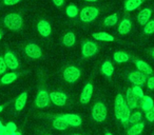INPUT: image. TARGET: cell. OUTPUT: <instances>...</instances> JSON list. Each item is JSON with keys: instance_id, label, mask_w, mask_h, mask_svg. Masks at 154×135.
Wrapping results in <instances>:
<instances>
[{"instance_id": "cell-1", "label": "cell", "mask_w": 154, "mask_h": 135, "mask_svg": "<svg viewBox=\"0 0 154 135\" xmlns=\"http://www.w3.org/2000/svg\"><path fill=\"white\" fill-rule=\"evenodd\" d=\"M114 112L117 119H119L122 124H126L129 121V118L131 115V111L127 106L126 99L124 98L122 94H117L115 98V106H114Z\"/></svg>"}, {"instance_id": "cell-2", "label": "cell", "mask_w": 154, "mask_h": 135, "mask_svg": "<svg viewBox=\"0 0 154 135\" xmlns=\"http://www.w3.org/2000/svg\"><path fill=\"white\" fill-rule=\"evenodd\" d=\"M3 22H5V26L12 31H18V30H20L22 26L21 16L16 13H11V14H9V15H7L5 17Z\"/></svg>"}, {"instance_id": "cell-3", "label": "cell", "mask_w": 154, "mask_h": 135, "mask_svg": "<svg viewBox=\"0 0 154 135\" xmlns=\"http://www.w3.org/2000/svg\"><path fill=\"white\" fill-rule=\"evenodd\" d=\"M92 117L95 121L97 122H103L107 118V107H106L105 103H96L92 108Z\"/></svg>"}, {"instance_id": "cell-4", "label": "cell", "mask_w": 154, "mask_h": 135, "mask_svg": "<svg viewBox=\"0 0 154 135\" xmlns=\"http://www.w3.org/2000/svg\"><path fill=\"white\" fill-rule=\"evenodd\" d=\"M98 14H99V11L97 8L86 7L82 10L79 16H80V19H82L84 22H92L96 19Z\"/></svg>"}, {"instance_id": "cell-5", "label": "cell", "mask_w": 154, "mask_h": 135, "mask_svg": "<svg viewBox=\"0 0 154 135\" xmlns=\"http://www.w3.org/2000/svg\"><path fill=\"white\" fill-rule=\"evenodd\" d=\"M79 77H80V70L78 69V68H76V66H69L64 69L63 78L66 81L73 84V82L77 81Z\"/></svg>"}, {"instance_id": "cell-6", "label": "cell", "mask_w": 154, "mask_h": 135, "mask_svg": "<svg viewBox=\"0 0 154 135\" xmlns=\"http://www.w3.org/2000/svg\"><path fill=\"white\" fill-rule=\"evenodd\" d=\"M129 80H130L134 86L141 87L147 81V77H146V74L141 73V72H139V71H134L129 74Z\"/></svg>"}, {"instance_id": "cell-7", "label": "cell", "mask_w": 154, "mask_h": 135, "mask_svg": "<svg viewBox=\"0 0 154 135\" xmlns=\"http://www.w3.org/2000/svg\"><path fill=\"white\" fill-rule=\"evenodd\" d=\"M50 94L45 90H40L35 99V103L38 108H45L50 103Z\"/></svg>"}, {"instance_id": "cell-8", "label": "cell", "mask_w": 154, "mask_h": 135, "mask_svg": "<svg viewBox=\"0 0 154 135\" xmlns=\"http://www.w3.org/2000/svg\"><path fill=\"white\" fill-rule=\"evenodd\" d=\"M97 50H98V45L95 42H93V41L88 40L82 44V52L85 57H91V56L96 54Z\"/></svg>"}, {"instance_id": "cell-9", "label": "cell", "mask_w": 154, "mask_h": 135, "mask_svg": "<svg viewBox=\"0 0 154 135\" xmlns=\"http://www.w3.org/2000/svg\"><path fill=\"white\" fill-rule=\"evenodd\" d=\"M24 52H26V56H29L32 59L40 58L41 55H42L41 49L37 44H34V43H30V44L26 45V49H24Z\"/></svg>"}, {"instance_id": "cell-10", "label": "cell", "mask_w": 154, "mask_h": 135, "mask_svg": "<svg viewBox=\"0 0 154 135\" xmlns=\"http://www.w3.org/2000/svg\"><path fill=\"white\" fill-rule=\"evenodd\" d=\"M66 95L62 92H52L50 93V100L54 103V105L58 106V107H62L66 105Z\"/></svg>"}, {"instance_id": "cell-11", "label": "cell", "mask_w": 154, "mask_h": 135, "mask_svg": "<svg viewBox=\"0 0 154 135\" xmlns=\"http://www.w3.org/2000/svg\"><path fill=\"white\" fill-rule=\"evenodd\" d=\"M92 94H93V84H87L86 86L82 89V92L80 94V103L86 105L92 98Z\"/></svg>"}, {"instance_id": "cell-12", "label": "cell", "mask_w": 154, "mask_h": 135, "mask_svg": "<svg viewBox=\"0 0 154 135\" xmlns=\"http://www.w3.org/2000/svg\"><path fill=\"white\" fill-rule=\"evenodd\" d=\"M3 59H5V64H7L8 68H10V69H12V70L18 69V66H19V62H18L17 57H16L13 53H11V52L5 53Z\"/></svg>"}, {"instance_id": "cell-13", "label": "cell", "mask_w": 154, "mask_h": 135, "mask_svg": "<svg viewBox=\"0 0 154 135\" xmlns=\"http://www.w3.org/2000/svg\"><path fill=\"white\" fill-rule=\"evenodd\" d=\"M61 116H62V118L66 120V122L69 126L79 127L82 122L80 116L76 115V114H63V115H61Z\"/></svg>"}, {"instance_id": "cell-14", "label": "cell", "mask_w": 154, "mask_h": 135, "mask_svg": "<svg viewBox=\"0 0 154 135\" xmlns=\"http://www.w3.org/2000/svg\"><path fill=\"white\" fill-rule=\"evenodd\" d=\"M37 30H38L39 34L43 37L50 36V34L52 33L51 24H50L47 20H41V21H39L38 24H37Z\"/></svg>"}, {"instance_id": "cell-15", "label": "cell", "mask_w": 154, "mask_h": 135, "mask_svg": "<svg viewBox=\"0 0 154 135\" xmlns=\"http://www.w3.org/2000/svg\"><path fill=\"white\" fill-rule=\"evenodd\" d=\"M137 101H138V98L132 92V89H128L126 94V103L129 109H135L137 107Z\"/></svg>"}, {"instance_id": "cell-16", "label": "cell", "mask_w": 154, "mask_h": 135, "mask_svg": "<svg viewBox=\"0 0 154 135\" xmlns=\"http://www.w3.org/2000/svg\"><path fill=\"white\" fill-rule=\"evenodd\" d=\"M151 15H152L151 10L143 9V10H141V11L138 13V15H137V20H138V22L141 24V26H145V24L149 21Z\"/></svg>"}, {"instance_id": "cell-17", "label": "cell", "mask_w": 154, "mask_h": 135, "mask_svg": "<svg viewBox=\"0 0 154 135\" xmlns=\"http://www.w3.org/2000/svg\"><path fill=\"white\" fill-rule=\"evenodd\" d=\"M132 29V23H131L130 19H124L120 21L119 26H118V33L122 35H127Z\"/></svg>"}, {"instance_id": "cell-18", "label": "cell", "mask_w": 154, "mask_h": 135, "mask_svg": "<svg viewBox=\"0 0 154 135\" xmlns=\"http://www.w3.org/2000/svg\"><path fill=\"white\" fill-rule=\"evenodd\" d=\"M135 64H136V68L138 69V71L146 74V75H150V74H152V72H153L151 66H150L147 62L143 61V60H136Z\"/></svg>"}, {"instance_id": "cell-19", "label": "cell", "mask_w": 154, "mask_h": 135, "mask_svg": "<svg viewBox=\"0 0 154 135\" xmlns=\"http://www.w3.org/2000/svg\"><path fill=\"white\" fill-rule=\"evenodd\" d=\"M26 99H28V93L23 92L17 97L15 101V109L17 110L18 112L23 110V108L26 107Z\"/></svg>"}, {"instance_id": "cell-20", "label": "cell", "mask_w": 154, "mask_h": 135, "mask_svg": "<svg viewBox=\"0 0 154 135\" xmlns=\"http://www.w3.org/2000/svg\"><path fill=\"white\" fill-rule=\"evenodd\" d=\"M143 0H127L125 2V10L128 12L134 11L143 5Z\"/></svg>"}, {"instance_id": "cell-21", "label": "cell", "mask_w": 154, "mask_h": 135, "mask_svg": "<svg viewBox=\"0 0 154 135\" xmlns=\"http://www.w3.org/2000/svg\"><path fill=\"white\" fill-rule=\"evenodd\" d=\"M93 38L96 39L99 41H107V42H111L114 40V37L111 34H108L106 32H98V33H94L92 34Z\"/></svg>"}, {"instance_id": "cell-22", "label": "cell", "mask_w": 154, "mask_h": 135, "mask_svg": "<svg viewBox=\"0 0 154 135\" xmlns=\"http://www.w3.org/2000/svg\"><path fill=\"white\" fill-rule=\"evenodd\" d=\"M143 128H145V124H143V122H137V124H134L130 129H129L127 134L128 135H139L143 131Z\"/></svg>"}, {"instance_id": "cell-23", "label": "cell", "mask_w": 154, "mask_h": 135, "mask_svg": "<svg viewBox=\"0 0 154 135\" xmlns=\"http://www.w3.org/2000/svg\"><path fill=\"white\" fill-rule=\"evenodd\" d=\"M53 127L56 129V130L63 131L68 128L69 124H66V120L62 118V116H58V117H56L55 119L53 120Z\"/></svg>"}, {"instance_id": "cell-24", "label": "cell", "mask_w": 154, "mask_h": 135, "mask_svg": "<svg viewBox=\"0 0 154 135\" xmlns=\"http://www.w3.org/2000/svg\"><path fill=\"white\" fill-rule=\"evenodd\" d=\"M101 72H103V75H106L107 77H111L112 74H113V72H114L113 64H112L109 60L105 61L103 63V66H101Z\"/></svg>"}, {"instance_id": "cell-25", "label": "cell", "mask_w": 154, "mask_h": 135, "mask_svg": "<svg viewBox=\"0 0 154 135\" xmlns=\"http://www.w3.org/2000/svg\"><path fill=\"white\" fill-rule=\"evenodd\" d=\"M18 77V74L15 72H11V73H7L1 77V84H10L14 82Z\"/></svg>"}, {"instance_id": "cell-26", "label": "cell", "mask_w": 154, "mask_h": 135, "mask_svg": "<svg viewBox=\"0 0 154 135\" xmlns=\"http://www.w3.org/2000/svg\"><path fill=\"white\" fill-rule=\"evenodd\" d=\"M75 41H76V37H75L74 33L72 32L66 33L63 36V38H62V42H63V44L66 47H72V45H74Z\"/></svg>"}, {"instance_id": "cell-27", "label": "cell", "mask_w": 154, "mask_h": 135, "mask_svg": "<svg viewBox=\"0 0 154 135\" xmlns=\"http://www.w3.org/2000/svg\"><path fill=\"white\" fill-rule=\"evenodd\" d=\"M153 107H154V101L150 96H143L141 98V109L143 111L147 112L148 110H150Z\"/></svg>"}, {"instance_id": "cell-28", "label": "cell", "mask_w": 154, "mask_h": 135, "mask_svg": "<svg viewBox=\"0 0 154 135\" xmlns=\"http://www.w3.org/2000/svg\"><path fill=\"white\" fill-rule=\"evenodd\" d=\"M113 59L115 60L116 62H118V63H122V62L128 61V60H129V55L125 53V52L119 51V52H116V53H114Z\"/></svg>"}, {"instance_id": "cell-29", "label": "cell", "mask_w": 154, "mask_h": 135, "mask_svg": "<svg viewBox=\"0 0 154 135\" xmlns=\"http://www.w3.org/2000/svg\"><path fill=\"white\" fill-rule=\"evenodd\" d=\"M117 21H118V16H117V14L114 13V14H112V15L106 17L105 21H103V24H105L106 26H113L117 23Z\"/></svg>"}, {"instance_id": "cell-30", "label": "cell", "mask_w": 154, "mask_h": 135, "mask_svg": "<svg viewBox=\"0 0 154 135\" xmlns=\"http://www.w3.org/2000/svg\"><path fill=\"white\" fill-rule=\"evenodd\" d=\"M66 15L71 18H75L77 15H78V9H77L76 5H70L68 8H66Z\"/></svg>"}, {"instance_id": "cell-31", "label": "cell", "mask_w": 154, "mask_h": 135, "mask_svg": "<svg viewBox=\"0 0 154 135\" xmlns=\"http://www.w3.org/2000/svg\"><path fill=\"white\" fill-rule=\"evenodd\" d=\"M143 26H145V28H143V32H145V34L151 35L154 33V20L148 21Z\"/></svg>"}, {"instance_id": "cell-32", "label": "cell", "mask_w": 154, "mask_h": 135, "mask_svg": "<svg viewBox=\"0 0 154 135\" xmlns=\"http://www.w3.org/2000/svg\"><path fill=\"white\" fill-rule=\"evenodd\" d=\"M141 119V113L139 111H136L134 112V113H132L130 115V118H129V122H131V124H137V122H139V120Z\"/></svg>"}, {"instance_id": "cell-33", "label": "cell", "mask_w": 154, "mask_h": 135, "mask_svg": "<svg viewBox=\"0 0 154 135\" xmlns=\"http://www.w3.org/2000/svg\"><path fill=\"white\" fill-rule=\"evenodd\" d=\"M132 89V92L134 93V95L137 97V98H143L145 95H143V89H141V87H139V86H134L133 88H131Z\"/></svg>"}, {"instance_id": "cell-34", "label": "cell", "mask_w": 154, "mask_h": 135, "mask_svg": "<svg viewBox=\"0 0 154 135\" xmlns=\"http://www.w3.org/2000/svg\"><path fill=\"white\" fill-rule=\"evenodd\" d=\"M5 129H7L8 133H13L17 131V126H16L15 122L11 121V122H8L7 126H5Z\"/></svg>"}, {"instance_id": "cell-35", "label": "cell", "mask_w": 154, "mask_h": 135, "mask_svg": "<svg viewBox=\"0 0 154 135\" xmlns=\"http://www.w3.org/2000/svg\"><path fill=\"white\" fill-rule=\"evenodd\" d=\"M146 118H147L150 122L154 121V107L151 108V109L148 110V111L146 112Z\"/></svg>"}, {"instance_id": "cell-36", "label": "cell", "mask_w": 154, "mask_h": 135, "mask_svg": "<svg viewBox=\"0 0 154 135\" xmlns=\"http://www.w3.org/2000/svg\"><path fill=\"white\" fill-rule=\"evenodd\" d=\"M7 69H8V66H7V64H5V59H3V57H0V75H1V74H5Z\"/></svg>"}, {"instance_id": "cell-37", "label": "cell", "mask_w": 154, "mask_h": 135, "mask_svg": "<svg viewBox=\"0 0 154 135\" xmlns=\"http://www.w3.org/2000/svg\"><path fill=\"white\" fill-rule=\"evenodd\" d=\"M147 87H148V89H150V90H154V76H151V77L148 78Z\"/></svg>"}, {"instance_id": "cell-38", "label": "cell", "mask_w": 154, "mask_h": 135, "mask_svg": "<svg viewBox=\"0 0 154 135\" xmlns=\"http://www.w3.org/2000/svg\"><path fill=\"white\" fill-rule=\"evenodd\" d=\"M5 5H15L18 2H20V0H3Z\"/></svg>"}, {"instance_id": "cell-39", "label": "cell", "mask_w": 154, "mask_h": 135, "mask_svg": "<svg viewBox=\"0 0 154 135\" xmlns=\"http://www.w3.org/2000/svg\"><path fill=\"white\" fill-rule=\"evenodd\" d=\"M54 5H56V7H61L62 5H63L64 0H53Z\"/></svg>"}, {"instance_id": "cell-40", "label": "cell", "mask_w": 154, "mask_h": 135, "mask_svg": "<svg viewBox=\"0 0 154 135\" xmlns=\"http://www.w3.org/2000/svg\"><path fill=\"white\" fill-rule=\"evenodd\" d=\"M8 135H21V133H19V132H13V133H8Z\"/></svg>"}, {"instance_id": "cell-41", "label": "cell", "mask_w": 154, "mask_h": 135, "mask_svg": "<svg viewBox=\"0 0 154 135\" xmlns=\"http://www.w3.org/2000/svg\"><path fill=\"white\" fill-rule=\"evenodd\" d=\"M85 1H89V2H95L97 0H85Z\"/></svg>"}, {"instance_id": "cell-42", "label": "cell", "mask_w": 154, "mask_h": 135, "mask_svg": "<svg viewBox=\"0 0 154 135\" xmlns=\"http://www.w3.org/2000/svg\"><path fill=\"white\" fill-rule=\"evenodd\" d=\"M151 56H152V57L154 58V49H153V50H152V51H151Z\"/></svg>"}, {"instance_id": "cell-43", "label": "cell", "mask_w": 154, "mask_h": 135, "mask_svg": "<svg viewBox=\"0 0 154 135\" xmlns=\"http://www.w3.org/2000/svg\"><path fill=\"white\" fill-rule=\"evenodd\" d=\"M2 110H3V106H0V113L2 112Z\"/></svg>"}, {"instance_id": "cell-44", "label": "cell", "mask_w": 154, "mask_h": 135, "mask_svg": "<svg viewBox=\"0 0 154 135\" xmlns=\"http://www.w3.org/2000/svg\"><path fill=\"white\" fill-rule=\"evenodd\" d=\"M2 127H3V124H2V122H1V121H0V129H1V128H2Z\"/></svg>"}, {"instance_id": "cell-45", "label": "cell", "mask_w": 154, "mask_h": 135, "mask_svg": "<svg viewBox=\"0 0 154 135\" xmlns=\"http://www.w3.org/2000/svg\"><path fill=\"white\" fill-rule=\"evenodd\" d=\"M1 38H2V33L0 32V40H1Z\"/></svg>"}, {"instance_id": "cell-46", "label": "cell", "mask_w": 154, "mask_h": 135, "mask_svg": "<svg viewBox=\"0 0 154 135\" xmlns=\"http://www.w3.org/2000/svg\"><path fill=\"white\" fill-rule=\"evenodd\" d=\"M106 135H113L112 133H110V132H108V133H106Z\"/></svg>"}, {"instance_id": "cell-47", "label": "cell", "mask_w": 154, "mask_h": 135, "mask_svg": "<svg viewBox=\"0 0 154 135\" xmlns=\"http://www.w3.org/2000/svg\"><path fill=\"white\" fill-rule=\"evenodd\" d=\"M73 135H82V134H76V133H75V134H73Z\"/></svg>"}]
</instances>
